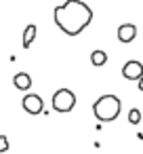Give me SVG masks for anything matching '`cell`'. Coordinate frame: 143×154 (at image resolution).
<instances>
[{"mask_svg":"<svg viewBox=\"0 0 143 154\" xmlns=\"http://www.w3.org/2000/svg\"><path fill=\"white\" fill-rule=\"evenodd\" d=\"M105 61H107V53H105V51L97 49V51L91 53V63H93V66L101 68V66H105Z\"/></svg>","mask_w":143,"mask_h":154,"instance_id":"cell-8","label":"cell"},{"mask_svg":"<svg viewBox=\"0 0 143 154\" xmlns=\"http://www.w3.org/2000/svg\"><path fill=\"white\" fill-rule=\"evenodd\" d=\"M135 36H137V26H133V23H122L120 28H118V40L120 42H133L135 40Z\"/></svg>","mask_w":143,"mask_h":154,"instance_id":"cell-6","label":"cell"},{"mask_svg":"<svg viewBox=\"0 0 143 154\" xmlns=\"http://www.w3.org/2000/svg\"><path fill=\"white\" fill-rule=\"evenodd\" d=\"M120 108H122V103H120V99H118L116 95H103V97H99V99L95 101L93 112H95V116H97L99 120L109 122V120H116V118H118Z\"/></svg>","mask_w":143,"mask_h":154,"instance_id":"cell-2","label":"cell"},{"mask_svg":"<svg viewBox=\"0 0 143 154\" xmlns=\"http://www.w3.org/2000/svg\"><path fill=\"white\" fill-rule=\"evenodd\" d=\"M139 91H143V76L139 78Z\"/></svg>","mask_w":143,"mask_h":154,"instance_id":"cell-12","label":"cell"},{"mask_svg":"<svg viewBox=\"0 0 143 154\" xmlns=\"http://www.w3.org/2000/svg\"><path fill=\"white\" fill-rule=\"evenodd\" d=\"M7 150H9V137L0 135V152H7Z\"/></svg>","mask_w":143,"mask_h":154,"instance_id":"cell-11","label":"cell"},{"mask_svg":"<svg viewBox=\"0 0 143 154\" xmlns=\"http://www.w3.org/2000/svg\"><path fill=\"white\" fill-rule=\"evenodd\" d=\"M91 19H93V11L84 2H80V0H65L61 7L55 9L57 26L70 36L80 34L91 23Z\"/></svg>","mask_w":143,"mask_h":154,"instance_id":"cell-1","label":"cell"},{"mask_svg":"<svg viewBox=\"0 0 143 154\" xmlns=\"http://www.w3.org/2000/svg\"><path fill=\"white\" fill-rule=\"evenodd\" d=\"M74 106H76V95L70 91V89H59L55 95H53V108L57 110V112H70V110H74Z\"/></svg>","mask_w":143,"mask_h":154,"instance_id":"cell-3","label":"cell"},{"mask_svg":"<svg viewBox=\"0 0 143 154\" xmlns=\"http://www.w3.org/2000/svg\"><path fill=\"white\" fill-rule=\"evenodd\" d=\"M34 38H36V26L32 23V26H28L25 32H23V49H30V45L34 42Z\"/></svg>","mask_w":143,"mask_h":154,"instance_id":"cell-9","label":"cell"},{"mask_svg":"<svg viewBox=\"0 0 143 154\" xmlns=\"http://www.w3.org/2000/svg\"><path fill=\"white\" fill-rule=\"evenodd\" d=\"M13 82H15V87H17V89H21V91H28V89L32 87V76H30L28 72H19V74H15Z\"/></svg>","mask_w":143,"mask_h":154,"instance_id":"cell-7","label":"cell"},{"mask_svg":"<svg viewBox=\"0 0 143 154\" xmlns=\"http://www.w3.org/2000/svg\"><path fill=\"white\" fill-rule=\"evenodd\" d=\"M122 76L126 78V80H139L141 76H143V63L141 61H126L124 66H122Z\"/></svg>","mask_w":143,"mask_h":154,"instance_id":"cell-4","label":"cell"},{"mask_svg":"<svg viewBox=\"0 0 143 154\" xmlns=\"http://www.w3.org/2000/svg\"><path fill=\"white\" fill-rule=\"evenodd\" d=\"M128 122H130V125H139V122H141V112H139L137 108H133V110L128 112Z\"/></svg>","mask_w":143,"mask_h":154,"instance_id":"cell-10","label":"cell"},{"mask_svg":"<svg viewBox=\"0 0 143 154\" xmlns=\"http://www.w3.org/2000/svg\"><path fill=\"white\" fill-rule=\"evenodd\" d=\"M23 110L30 112V114H40V112L44 110V103H42V99H40L38 95L30 93V95L23 97Z\"/></svg>","mask_w":143,"mask_h":154,"instance_id":"cell-5","label":"cell"}]
</instances>
